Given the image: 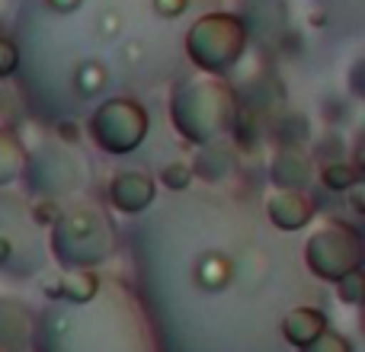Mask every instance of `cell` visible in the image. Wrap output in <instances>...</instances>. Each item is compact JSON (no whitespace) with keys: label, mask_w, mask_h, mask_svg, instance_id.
Returning a JSON list of instances; mask_svg holds the SVG:
<instances>
[{"label":"cell","mask_w":365,"mask_h":352,"mask_svg":"<svg viewBox=\"0 0 365 352\" xmlns=\"http://www.w3.org/2000/svg\"><path fill=\"white\" fill-rule=\"evenodd\" d=\"M237 109V93L212 74L186 77L170 93V122L189 145H205L231 132Z\"/></svg>","instance_id":"cell-1"},{"label":"cell","mask_w":365,"mask_h":352,"mask_svg":"<svg viewBox=\"0 0 365 352\" xmlns=\"http://www.w3.org/2000/svg\"><path fill=\"white\" fill-rule=\"evenodd\" d=\"M115 247L113 221L100 208H74L61 214L51 231V250L55 259L68 269H83V266L103 263Z\"/></svg>","instance_id":"cell-2"},{"label":"cell","mask_w":365,"mask_h":352,"mask_svg":"<svg viewBox=\"0 0 365 352\" xmlns=\"http://www.w3.org/2000/svg\"><path fill=\"white\" fill-rule=\"evenodd\" d=\"M247 26L234 13H205L186 32V55L202 74L221 77L244 58Z\"/></svg>","instance_id":"cell-3"},{"label":"cell","mask_w":365,"mask_h":352,"mask_svg":"<svg viewBox=\"0 0 365 352\" xmlns=\"http://www.w3.org/2000/svg\"><path fill=\"white\" fill-rule=\"evenodd\" d=\"M90 138L106 154H132L148 135V113L132 96L106 100L90 115Z\"/></svg>","instance_id":"cell-4"},{"label":"cell","mask_w":365,"mask_h":352,"mask_svg":"<svg viewBox=\"0 0 365 352\" xmlns=\"http://www.w3.org/2000/svg\"><path fill=\"white\" fill-rule=\"evenodd\" d=\"M304 263L314 276L336 282L346 272L359 269L362 263V244L359 234L346 224H327L304 244Z\"/></svg>","instance_id":"cell-5"},{"label":"cell","mask_w":365,"mask_h":352,"mask_svg":"<svg viewBox=\"0 0 365 352\" xmlns=\"http://www.w3.org/2000/svg\"><path fill=\"white\" fill-rule=\"evenodd\" d=\"M237 167H240L237 145L212 138V141H205V145H199L189 170H192V176H199V180H205V182H221V180L237 173Z\"/></svg>","instance_id":"cell-6"},{"label":"cell","mask_w":365,"mask_h":352,"mask_svg":"<svg viewBox=\"0 0 365 352\" xmlns=\"http://www.w3.org/2000/svg\"><path fill=\"white\" fill-rule=\"evenodd\" d=\"M154 192H158L154 180L141 170H119L109 182V202H113V208H119L125 214L145 212L154 202Z\"/></svg>","instance_id":"cell-7"},{"label":"cell","mask_w":365,"mask_h":352,"mask_svg":"<svg viewBox=\"0 0 365 352\" xmlns=\"http://www.w3.org/2000/svg\"><path fill=\"white\" fill-rule=\"evenodd\" d=\"M269 180L276 189L302 192L314 180V157L304 147H279L269 160Z\"/></svg>","instance_id":"cell-8"},{"label":"cell","mask_w":365,"mask_h":352,"mask_svg":"<svg viewBox=\"0 0 365 352\" xmlns=\"http://www.w3.org/2000/svg\"><path fill=\"white\" fill-rule=\"evenodd\" d=\"M266 214L279 231H298L314 218V199L304 192H295V189H279L266 202Z\"/></svg>","instance_id":"cell-9"},{"label":"cell","mask_w":365,"mask_h":352,"mask_svg":"<svg viewBox=\"0 0 365 352\" xmlns=\"http://www.w3.org/2000/svg\"><path fill=\"white\" fill-rule=\"evenodd\" d=\"M279 330H282V336L292 343V346L302 349V346H308V343H314L317 336L327 330V317L314 308H295L282 317Z\"/></svg>","instance_id":"cell-10"},{"label":"cell","mask_w":365,"mask_h":352,"mask_svg":"<svg viewBox=\"0 0 365 352\" xmlns=\"http://www.w3.org/2000/svg\"><path fill=\"white\" fill-rule=\"evenodd\" d=\"M26 147L19 145V138L10 132V128H0V186L13 182L16 176H23L26 167Z\"/></svg>","instance_id":"cell-11"},{"label":"cell","mask_w":365,"mask_h":352,"mask_svg":"<svg viewBox=\"0 0 365 352\" xmlns=\"http://www.w3.org/2000/svg\"><path fill=\"white\" fill-rule=\"evenodd\" d=\"M195 282L205 291H221L231 282V259L221 257V253H205V257L195 263Z\"/></svg>","instance_id":"cell-12"},{"label":"cell","mask_w":365,"mask_h":352,"mask_svg":"<svg viewBox=\"0 0 365 352\" xmlns=\"http://www.w3.org/2000/svg\"><path fill=\"white\" fill-rule=\"evenodd\" d=\"M55 157H58V186H45V182H42L38 195H45V199H55V195H61V192H68V189H74V180H77V164L68 167V170H61L64 160H71V154L64 151V147H45V154H36L32 160H38V164L45 167V160H55ZM48 173L55 176V170H48Z\"/></svg>","instance_id":"cell-13"},{"label":"cell","mask_w":365,"mask_h":352,"mask_svg":"<svg viewBox=\"0 0 365 352\" xmlns=\"http://www.w3.org/2000/svg\"><path fill=\"white\" fill-rule=\"evenodd\" d=\"M362 182V170L346 160H334V164L321 167V186L330 189V192H349Z\"/></svg>","instance_id":"cell-14"},{"label":"cell","mask_w":365,"mask_h":352,"mask_svg":"<svg viewBox=\"0 0 365 352\" xmlns=\"http://www.w3.org/2000/svg\"><path fill=\"white\" fill-rule=\"evenodd\" d=\"M96 289H100V282H96V276L87 269H77L74 276L61 279V298H68V301H74V304H87L90 298L96 295Z\"/></svg>","instance_id":"cell-15"},{"label":"cell","mask_w":365,"mask_h":352,"mask_svg":"<svg viewBox=\"0 0 365 352\" xmlns=\"http://www.w3.org/2000/svg\"><path fill=\"white\" fill-rule=\"evenodd\" d=\"M106 68L100 61H83L77 64V74H74V83H77V93L83 96H96L103 87H106Z\"/></svg>","instance_id":"cell-16"},{"label":"cell","mask_w":365,"mask_h":352,"mask_svg":"<svg viewBox=\"0 0 365 352\" xmlns=\"http://www.w3.org/2000/svg\"><path fill=\"white\" fill-rule=\"evenodd\" d=\"M279 141H282V147H304V141H308L311 128H308V119L304 115H289V119H282V125L276 128Z\"/></svg>","instance_id":"cell-17"},{"label":"cell","mask_w":365,"mask_h":352,"mask_svg":"<svg viewBox=\"0 0 365 352\" xmlns=\"http://www.w3.org/2000/svg\"><path fill=\"white\" fill-rule=\"evenodd\" d=\"M158 176H160V186L173 189V192H182V189H186L189 182L195 180L186 160H170V164L160 167V173H158Z\"/></svg>","instance_id":"cell-18"},{"label":"cell","mask_w":365,"mask_h":352,"mask_svg":"<svg viewBox=\"0 0 365 352\" xmlns=\"http://www.w3.org/2000/svg\"><path fill=\"white\" fill-rule=\"evenodd\" d=\"M362 285H365L362 272L353 269V272H346L343 279H336V295H340L343 304H353V308H356V304L362 301Z\"/></svg>","instance_id":"cell-19"},{"label":"cell","mask_w":365,"mask_h":352,"mask_svg":"<svg viewBox=\"0 0 365 352\" xmlns=\"http://www.w3.org/2000/svg\"><path fill=\"white\" fill-rule=\"evenodd\" d=\"M302 352H353V349H349V343L343 340V336H336V333H330V330H324V333L317 336L314 343L302 346Z\"/></svg>","instance_id":"cell-20"},{"label":"cell","mask_w":365,"mask_h":352,"mask_svg":"<svg viewBox=\"0 0 365 352\" xmlns=\"http://www.w3.org/2000/svg\"><path fill=\"white\" fill-rule=\"evenodd\" d=\"M16 68H19L16 42H13V38H6V36H0V81H4V77H10Z\"/></svg>","instance_id":"cell-21"},{"label":"cell","mask_w":365,"mask_h":352,"mask_svg":"<svg viewBox=\"0 0 365 352\" xmlns=\"http://www.w3.org/2000/svg\"><path fill=\"white\" fill-rule=\"evenodd\" d=\"M32 218H36L38 227H55V221L61 218V208H58L55 199H42L36 208H32Z\"/></svg>","instance_id":"cell-22"},{"label":"cell","mask_w":365,"mask_h":352,"mask_svg":"<svg viewBox=\"0 0 365 352\" xmlns=\"http://www.w3.org/2000/svg\"><path fill=\"white\" fill-rule=\"evenodd\" d=\"M186 6H189V0H154V10H158L160 16H167V19L180 16Z\"/></svg>","instance_id":"cell-23"},{"label":"cell","mask_w":365,"mask_h":352,"mask_svg":"<svg viewBox=\"0 0 365 352\" xmlns=\"http://www.w3.org/2000/svg\"><path fill=\"white\" fill-rule=\"evenodd\" d=\"M58 138L64 141V145H74L77 138H81V128H77V122H61V125H58Z\"/></svg>","instance_id":"cell-24"},{"label":"cell","mask_w":365,"mask_h":352,"mask_svg":"<svg viewBox=\"0 0 365 352\" xmlns=\"http://www.w3.org/2000/svg\"><path fill=\"white\" fill-rule=\"evenodd\" d=\"M45 4H48L51 10H58V13H74L83 0H45Z\"/></svg>","instance_id":"cell-25"},{"label":"cell","mask_w":365,"mask_h":352,"mask_svg":"<svg viewBox=\"0 0 365 352\" xmlns=\"http://www.w3.org/2000/svg\"><path fill=\"white\" fill-rule=\"evenodd\" d=\"M13 259V240L6 234H0V266H6Z\"/></svg>","instance_id":"cell-26"},{"label":"cell","mask_w":365,"mask_h":352,"mask_svg":"<svg viewBox=\"0 0 365 352\" xmlns=\"http://www.w3.org/2000/svg\"><path fill=\"white\" fill-rule=\"evenodd\" d=\"M42 291H45V298H61V279H51V282H45Z\"/></svg>","instance_id":"cell-27"},{"label":"cell","mask_w":365,"mask_h":352,"mask_svg":"<svg viewBox=\"0 0 365 352\" xmlns=\"http://www.w3.org/2000/svg\"><path fill=\"white\" fill-rule=\"evenodd\" d=\"M115 29H119V16H115V13H106V16H103V32L113 36Z\"/></svg>","instance_id":"cell-28"},{"label":"cell","mask_w":365,"mask_h":352,"mask_svg":"<svg viewBox=\"0 0 365 352\" xmlns=\"http://www.w3.org/2000/svg\"><path fill=\"white\" fill-rule=\"evenodd\" d=\"M349 205H353L356 208V212H365V199H362V192H359V186H356V192H353V199H349Z\"/></svg>","instance_id":"cell-29"},{"label":"cell","mask_w":365,"mask_h":352,"mask_svg":"<svg viewBox=\"0 0 365 352\" xmlns=\"http://www.w3.org/2000/svg\"><path fill=\"white\" fill-rule=\"evenodd\" d=\"M0 352H4V349H0Z\"/></svg>","instance_id":"cell-30"}]
</instances>
